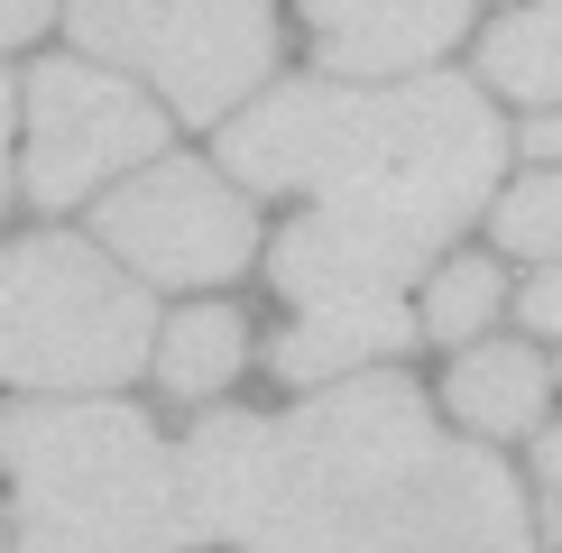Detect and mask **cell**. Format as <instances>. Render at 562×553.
Segmentation results:
<instances>
[{"label": "cell", "mask_w": 562, "mask_h": 553, "mask_svg": "<svg viewBox=\"0 0 562 553\" xmlns=\"http://www.w3.org/2000/svg\"><path fill=\"white\" fill-rule=\"evenodd\" d=\"M480 56H488V83L498 92H517V102H562V0L507 19Z\"/></svg>", "instance_id": "14"}, {"label": "cell", "mask_w": 562, "mask_h": 553, "mask_svg": "<svg viewBox=\"0 0 562 553\" xmlns=\"http://www.w3.org/2000/svg\"><path fill=\"white\" fill-rule=\"evenodd\" d=\"M10 111H19V92L0 83V203H10Z\"/></svg>", "instance_id": "20"}, {"label": "cell", "mask_w": 562, "mask_h": 553, "mask_svg": "<svg viewBox=\"0 0 562 553\" xmlns=\"http://www.w3.org/2000/svg\"><path fill=\"white\" fill-rule=\"evenodd\" d=\"M406 553H535V517L507 461L480 443H434L425 479H415Z\"/></svg>", "instance_id": "9"}, {"label": "cell", "mask_w": 562, "mask_h": 553, "mask_svg": "<svg viewBox=\"0 0 562 553\" xmlns=\"http://www.w3.org/2000/svg\"><path fill=\"white\" fill-rule=\"evenodd\" d=\"M0 461L19 489V553H184L176 452L148 415L75 397V406H10Z\"/></svg>", "instance_id": "3"}, {"label": "cell", "mask_w": 562, "mask_h": 553, "mask_svg": "<svg viewBox=\"0 0 562 553\" xmlns=\"http://www.w3.org/2000/svg\"><path fill=\"white\" fill-rule=\"evenodd\" d=\"M304 19L341 75H406L471 29V0H304Z\"/></svg>", "instance_id": "10"}, {"label": "cell", "mask_w": 562, "mask_h": 553, "mask_svg": "<svg viewBox=\"0 0 562 553\" xmlns=\"http://www.w3.org/2000/svg\"><path fill=\"white\" fill-rule=\"evenodd\" d=\"M526 323H535V332H553V341H562V268H544V276L526 286Z\"/></svg>", "instance_id": "17"}, {"label": "cell", "mask_w": 562, "mask_h": 553, "mask_svg": "<svg viewBox=\"0 0 562 553\" xmlns=\"http://www.w3.org/2000/svg\"><path fill=\"white\" fill-rule=\"evenodd\" d=\"M526 148L544 157V167H562V111H553V121H535V129H526Z\"/></svg>", "instance_id": "19"}, {"label": "cell", "mask_w": 562, "mask_h": 553, "mask_svg": "<svg viewBox=\"0 0 562 553\" xmlns=\"http://www.w3.org/2000/svg\"><path fill=\"white\" fill-rule=\"evenodd\" d=\"M222 167L259 194L314 184L323 203H360L442 249L498 184V121L471 83H286L249 121L222 129Z\"/></svg>", "instance_id": "2"}, {"label": "cell", "mask_w": 562, "mask_h": 553, "mask_svg": "<svg viewBox=\"0 0 562 553\" xmlns=\"http://www.w3.org/2000/svg\"><path fill=\"white\" fill-rule=\"evenodd\" d=\"M434 415L406 379H333L295 415H203L176 452L194 544L240 553H406Z\"/></svg>", "instance_id": "1"}, {"label": "cell", "mask_w": 562, "mask_h": 553, "mask_svg": "<svg viewBox=\"0 0 562 553\" xmlns=\"http://www.w3.org/2000/svg\"><path fill=\"white\" fill-rule=\"evenodd\" d=\"M102 249L130 276H157V286H222L259 249V213L213 167L176 157V167H148L121 194H102Z\"/></svg>", "instance_id": "6"}, {"label": "cell", "mask_w": 562, "mask_h": 553, "mask_svg": "<svg viewBox=\"0 0 562 553\" xmlns=\"http://www.w3.org/2000/svg\"><path fill=\"white\" fill-rule=\"evenodd\" d=\"M157 314L102 240H37L0 249V387H121L148 369Z\"/></svg>", "instance_id": "4"}, {"label": "cell", "mask_w": 562, "mask_h": 553, "mask_svg": "<svg viewBox=\"0 0 562 553\" xmlns=\"http://www.w3.org/2000/svg\"><path fill=\"white\" fill-rule=\"evenodd\" d=\"M544 360L526 351V341H480V351L452 360V379H442V406L461 415L471 433H526L535 415H544Z\"/></svg>", "instance_id": "12"}, {"label": "cell", "mask_w": 562, "mask_h": 553, "mask_svg": "<svg viewBox=\"0 0 562 553\" xmlns=\"http://www.w3.org/2000/svg\"><path fill=\"white\" fill-rule=\"evenodd\" d=\"M157 121L148 92H130L102 65H37L29 75V203L65 213V203L102 194L121 167L157 157Z\"/></svg>", "instance_id": "7"}, {"label": "cell", "mask_w": 562, "mask_h": 553, "mask_svg": "<svg viewBox=\"0 0 562 553\" xmlns=\"http://www.w3.org/2000/svg\"><path fill=\"white\" fill-rule=\"evenodd\" d=\"M488 323H498V268H488V259L442 268L434 295H425V332H434V341H480Z\"/></svg>", "instance_id": "15"}, {"label": "cell", "mask_w": 562, "mask_h": 553, "mask_svg": "<svg viewBox=\"0 0 562 553\" xmlns=\"http://www.w3.org/2000/svg\"><path fill=\"white\" fill-rule=\"evenodd\" d=\"M498 249H517V259H562V167L526 176L517 194H498Z\"/></svg>", "instance_id": "16"}, {"label": "cell", "mask_w": 562, "mask_h": 553, "mask_svg": "<svg viewBox=\"0 0 562 553\" xmlns=\"http://www.w3.org/2000/svg\"><path fill=\"white\" fill-rule=\"evenodd\" d=\"M240 360H249V323L231 305H194V314L157 323V341H148V369L167 397H222L240 379Z\"/></svg>", "instance_id": "13"}, {"label": "cell", "mask_w": 562, "mask_h": 553, "mask_svg": "<svg viewBox=\"0 0 562 553\" xmlns=\"http://www.w3.org/2000/svg\"><path fill=\"white\" fill-rule=\"evenodd\" d=\"M56 10V0H0V46H19V37H37V19Z\"/></svg>", "instance_id": "18"}, {"label": "cell", "mask_w": 562, "mask_h": 553, "mask_svg": "<svg viewBox=\"0 0 562 553\" xmlns=\"http://www.w3.org/2000/svg\"><path fill=\"white\" fill-rule=\"evenodd\" d=\"M415 341V314L406 295H360V305H295V323L277 332V379L314 387V379H350V369L387 360Z\"/></svg>", "instance_id": "11"}, {"label": "cell", "mask_w": 562, "mask_h": 553, "mask_svg": "<svg viewBox=\"0 0 562 553\" xmlns=\"http://www.w3.org/2000/svg\"><path fill=\"white\" fill-rule=\"evenodd\" d=\"M434 249L415 230H396L360 203H323L277 230V286L295 305H360V295H406V276L425 268Z\"/></svg>", "instance_id": "8"}, {"label": "cell", "mask_w": 562, "mask_h": 553, "mask_svg": "<svg viewBox=\"0 0 562 553\" xmlns=\"http://www.w3.org/2000/svg\"><path fill=\"white\" fill-rule=\"evenodd\" d=\"M75 46L148 75L184 121H222L277 56V0H75Z\"/></svg>", "instance_id": "5"}]
</instances>
